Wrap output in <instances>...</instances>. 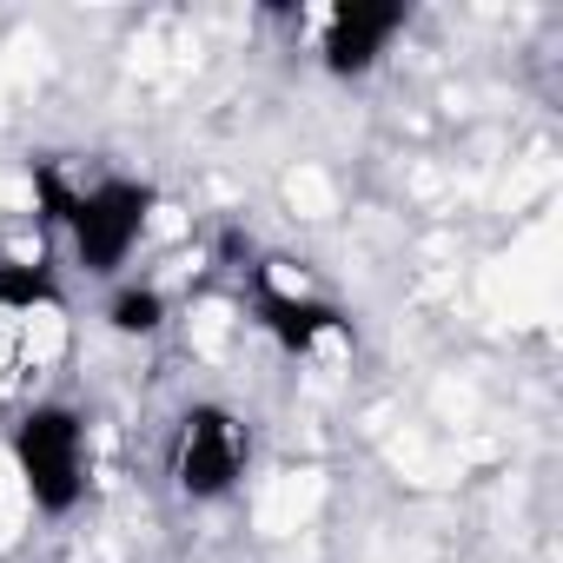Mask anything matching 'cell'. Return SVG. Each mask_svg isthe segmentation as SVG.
<instances>
[{"label": "cell", "mask_w": 563, "mask_h": 563, "mask_svg": "<svg viewBox=\"0 0 563 563\" xmlns=\"http://www.w3.org/2000/svg\"><path fill=\"white\" fill-rule=\"evenodd\" d=\"M41 199H47V219L67 232V252L87 278H126V265L140 258V245L153 239V219H159V186L153 179H133V173H100V179H60L54 166L34 173Z\"/></svg>", "instance_id": "cell-1"}, {"label": "cell", "mask_w": 563, "mask_h": 563, "mask_svg": "<svg viewBox=\"0 0 563 563\" xmlns=\"http://www.w3.org/2000/svg\"><path fill=\"white\" fill-rule=\"evenodd\" d=\"M8 464L34 517H74L93 484V431L67 398H34L8 431Z\"/></svg>", "instance_id": "cell-2"}, {"label": "cell", "mask_w": 563, "mask_h": 563, "mask_svg": "<svg viewBox=\"0 0 563 563\" xmlns=\"http://www.w3.org/2000/svg\"><path fill=\"white\" fill-rule=\"evenodd\" d=\"M252 471V424L219 405V398H192L166 438V477L186 504H225Z\"/></svg>", "instance_id": "cell-3"}, {"label": "cell", "mask_w": 563, "mask_h": 563, "mask_svg": "<svg viewBox=\"0 0 563 563\" xmlns=\"http://www.w3.org/2000/svg\"><path fill=\"white\" fill-rule=\"evenodd\" d=\"M405 27H411L405 0H339L319 21V67L332 80H372L405 41Z\"/></svg>", "instance_id": "cell-4"}, {"label": "cell", "mask_w": 563, "mask_h": 563, "mask_svg": "<svg viewBox=\"0 0 563 563\" xmlns=\"http://www.w3.org/2000/svg\"><path fill=\"white\" fill-rule=\"evenodd\" d=\"M258 332L286 352V358H319L332 339H345V312L306 286H278L258 278Z\"/></svg>", "instance_id": "cell-5"}, {"label": "cell", "mask_w": 563, "mask_h": 563, "mask_svg": "<svg viewBox=\"0 0 563 563\" xmlns=\"http://www.w3.org/2000/svg\"><path fill=\"white\" fill-rule=\"evenodd\" d=\"M47 312H60V278H54V265L0 252V332L27 325V319H47Z\"/></svg>", "instance_id": "cell-6"}, {"label": "cell", "mask_w": 563, "mask_h": 563, "mask_svg": "<svg viewBox=\"0 0 563 563\" xmlns=\"http://www.w3.org/2000/svg\"><path fill=\"white\" fill-rule=\"evenodd\" d=\"M100 319H107L113 339H159L166 319H173V306H166V292L153 286V278H113Z\"/></svg>", "instance_id": "cell-7"}]
</instances>
